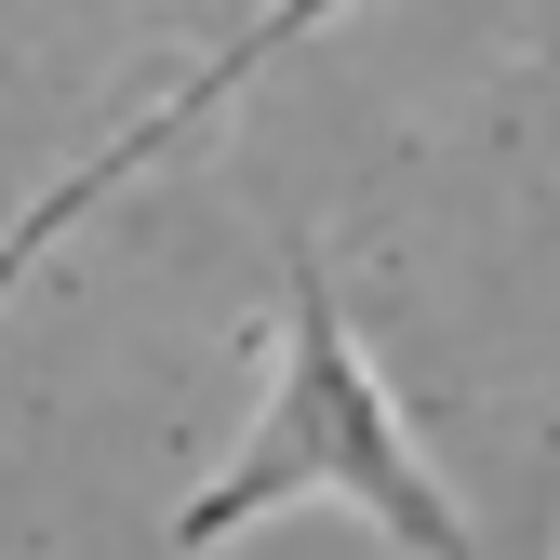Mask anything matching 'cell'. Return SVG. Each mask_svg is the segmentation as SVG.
<instances>
[{"mask_svg":"<svg viewBox=\"0 0 560 560\" xmlns=\"http://www.w3.org/2000/svg\"><path fill=\"white\" fill-rule=\"evenodd\" d=\"M320 14H334V0H267V27H254V40H241V54H214V67H200V81H187V94H174V107H161V120H148V133H120V148H107V161H94V174H67V187H54V200H40V214H27V241H14V254H40V241H54V228H67V214H81V200H94V187H120V161H133V148H161V133H187V120H200V107H214V94H228V81H241V67H254V54H280V40H307V27H320ZM14 254H0V280H14Z\"/></svg>","mask_w":560,"mask_h":560,"instance_id":"2","label":"cell"},{"mask_svg":"<svg viewBox=\"0 0 560 560\" xmlns=\"http://www.w3.org/2000/svg\"><path fill=\"white\" fill-rule=\"evenodd\" d=\"M361 494L400 547H428V560H467V521L428 494V480L400 467V428H387V400H374V374H361V347H347V320H334V294H320V267L294 280V347H280V400H267V428H254V454L200 494L174 534L187 547H214L228 521H267L280 494Z\"/></svg>","mask_w":560,"mask_h":560,"instance_id":"1","label":"cell"}]
</instances>
